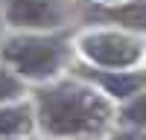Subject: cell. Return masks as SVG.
Wrapping results in <instances>:
<instances>
[{
	"instance_id": "obj_5",
	"label": "cell",
	"mask_w": 146,
	"mask_h": 140,
	"mask_svg": "<svg viewBox=\"0 0 146 140\" xmlns=\"http://www.w3.org/2000/svg\"><path fill=\"white\" fill-rule=\"evenodd\" d=\"M114 96H131L146 85V73H91Z\"/></svg>"
},
{
	"instance_id": "obj_2",
	"label": "cell",
	"mask_w": 146,
	"mask_h": 140,
	"mask_svg": "<svg viewBox=\"0 0 146 140\" xmlns=\"http://www.w3.org/2000/svg\"><path fill=\"white\" fill-rule=\"evenodd\" d=\"M3 58L23 76L47 79L64 61V44L58 38H44V35H21L3 44Z\"/></svg>"
},
{
	"instance_id": "obj_8",
	"label": "cell",
	"mask_w": 146,
	"mask_h": 140,
	"mask_svg": "<svg viewBox=\"0 0 146 140\" xmlns=\"http://www.w3.org/2000/svg\"><path fill=\"white\" fill-rule=\"evenodd\" d=\"M123 120L135 123V125H146V93L137 96V99H131L123 108Z\"/></svg>"
},
{
	"instance_id": "obj_7",
	"label": "cell",
	"mask_w": 146,
	"mask_h": 140,
	"mask_svg": "<svg viewBox=\"0 0 146 140\" xmlns=\"http://www.w3.org/2000/svg\"><path fill=\"white\" fill-rule=\"evenodd\" d=\"M32 125V117L29 108H0V137H12V134H21Z\"/></svg>"
},
{
	"instance_id": "obj_6",
	"label": "cell",
	"mask_w": 146,
	"mask_h": 140,
	"mask_svg": "<svg viewBox=\"0 0 146 140\" xmlns=\"http://www.w3.org/2000/svg\"><path fill=\"white\" fill-rule=\"evenodd\" d=\"M100 15L108 18V20H120V23H126V26L146 29V0H129L126 6L105 9V12H100Z\"/></svg>"
},
{
	"instance_id": "obj_9",
	"label": "cell",
	"mask_w": 146,
	"mask_h": 140,
	"mask_svg": "<svg viewBox=\"0 0 146 140\" xmlns=\"http://www.w3.org/2000/svg\"><path fill=\"white\" fill-rule=\"evenodd\" d=\"M18 93H21V82L12 76L9 70L0 67V102H3V99H12V96H18Z\"/></svg>"
},
{
	"instance_id": "obj_3",
	"label": "cell",
	"mask_w": 146,
	"mask_h": 140,
	"mask_svg": "<svg viewBox=\"0 0 146 140\" xmlns=\"http://www.w3.org/2000/svg\"><path fill=\"white\" fill-rule=\"evenodd\" d=\"M82 53L102 67H129L131 61H137L140 44L117 32H94L82 38Z\"/></svg>"
},
{
	"instance_id": "obj_4",
	"label": "cell",
	"mask_w": 146,
	"mask_h": 140,
	"mask_svg": "<svg viewBox=\"0 0 146 140\" xmlns=\"http://www.w3.org/2000/svg\"><path fill=\"white\" fill-rule=\"evenodd\" d=\"M12 26H56L64 18L62 0H6Z\"/></svg>"
},
{
	"instance_id": "obj_1",
	"label": "cell",
	"mask_w": 146,
	"mask_h": 140,
	"mask_svg": "<svg viewBox=\"0 0 146 140\" xmlns=\"http://www.w3.org/2000/svg\"><path fill=\"white\" fill-rule=\"evenodd\" d=\"M38 114L50 134H85L102 128L108 105L82 85H56L38 93Z\"/></svg>"
},
{
	"instance_id": "obj_10",
	"label": "cell",
	"mask_w": 146,
	"mask_h": 140,
	"mask_svg": "<svg viewBox=\"0 0 146 140\" xmlns=\"http://www.w3.org/2000/svg\"><path fill=\"white\" fill-rule=\"evenodd\" d=\"M114 140H146V134H140V131H120V134H114Z\"/></svg>"
}]
</instances>
